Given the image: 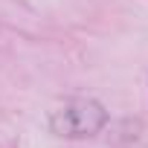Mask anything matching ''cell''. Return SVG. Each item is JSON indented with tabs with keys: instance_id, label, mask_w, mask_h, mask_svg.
Returning <instances> with one entry per match:
<instances>
[{
	"instance_id": "obj_1",
	"label": "cell",
	"mask_w": 148,
	"mask_h": 148,
	"mask_svg": "<svg viewBox=\"0 0 148 148\" xmlns=\"http://www.w3.org/2000/svg\"><path fill=\"white\" fill-rule=\"evenodd\" d=\"M105 125V110L96 102L79 99L64 105L55 116H52V131L61 136H90Z\"/></svg>"
}]
</instances>
